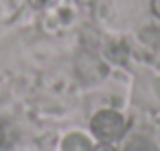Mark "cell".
I'll use <instances>...</instances> for the list:
<instances>
[{
	"instance_id": "1",
	"label": "cell",
	"mask_w": 160,
	"mask_h": 151,
	"mask_svg": "<svg viewBox=\"0 0 160 151\" xmlns=\"http://www.w3.org/2000/svg\"><path fill=\"white\" fill-rule=\"evenodd\" d=\"M90 127H92V134L101 142H112V140H118V138L125 136L127 123H125V118L118 112H114V110H101V112H97L92 116Z\"/></svg>"
},
{
	"instance_id": "2",
	"label": "cell",
	"mask_w": 160,
	"mask_h": 151,
	"mask_svg": "<svg viewBox=\"0 0 160 151\" xmlns=\"http://www.w3.org/2000/svg\"><path fill=\"white\" fill-rule=\"evenodd\" d=\"M62 151H92V144L83 134H68L62 142Z\"/></svg>"
},
{
	"instance_id": "3",
	"label": "cell",
	"mask_w": 160,
	"mask_h": 151,
	"mask_svg": "<svg viewBox=\"0 0 160 151\" xmlns=\"http://www.w3.org/2000/svg\"><path fill=\"white\" fill-rule=\"evenodd\" d=\"M125 151H158V149L147 138H134V140H129L125 144Z\"/></svg>"
},
{
	"instance_id": "4",
	"label": "cell",
	"mask_w": 160,
	"mask_h": 151,
	"mask_svg": "<svg viewBox=\"0 0 160 151\" xmlns=\"http://www.w3.org/2000/svg\"><path fill=\"white\" fill-rule=\"evenodd\" d=\"M48 2H51V0H29V5H31L33 9H44Z\"/></svg>"
},
{
	"instance_id": "5",
	"label": "cell",
	"mask_w": 160,
	"mask_h": 151,
	"mask_svg": "<svg viewBox=\"0 0 160 151\" xmlns=\"http://www.w3.org/2000/svg\"><path fill=\"white\" fill-rule=\"evenodd\" d=\"M92 151H114V147H112L110 142H101V144L92 147Z\"/></svg>"
},
{
	"instance_id": "6",
	"label": "cell",
	"mask_w": 160,
	"mask_h": 151,
	"mask_svg": "<svg viewBox=\"0 0 160 151\" xmlns=\"http://www.w3.org/2000/svg\"><path fill=\"white\" fill-rule=\"evenodd\" d=\"M151 13L160 20V0H151Z\"/></svg>"
},
{
	"instance_id": "7",
	"label": "cell",
	"mask_w": 160,
	"mask_h": 151,
	"mask_svg": "<svg viewBox=\"0 0 160 151\" xmlns=\"http://www.w3.org/2000/svg\"><path fill=\"white\" fill-rule=\"evenodd\" d=\"M2 140H5V129H2V125H0V144H2Z\"/></svg>"
}]
</instances>
